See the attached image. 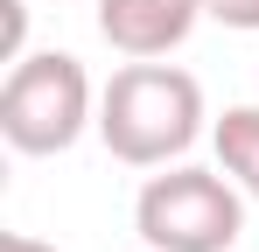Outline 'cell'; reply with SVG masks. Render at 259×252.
I'll use <instances>...</instances> for the list:
<instances>
[{
	"mask_svg": "<svg viewBox=\"0 0 259 252\" xmlns=\"http://www.w3.org/2000/svg\"><path fill=\"white\" fill-rule=\"evenodd\" d=\"M203 84L161 56L126 63L98 84V140L126 168H168L203 140Z\"/></svg>",
	"mask_w": 259,
	"mask_h": 252,
	"instance_id": "1",
	"label": "cell"
},
{
	"mask_svg": "<svg viewBox=\"0 0 259 252\" xmlns=\"http://www.w3.org/2000/svg\"><path fill=\"white\" fill-rule=\"evenodd\" d=\"M98 133V84L70 49H28L0 84V140L14 154H70Z\"/></svg>",
	"mask_w": 259,
	"mask_h": 252,
	"instance_id": "2",
	"label": "cell"
},
{
	"mask_svg": "<svg viewBox=\"0 0 259 252\" xmlns=\"http://www.w3.org/2000/svg\"><path fill=\"white\" fill-rule=\"evenodd\" d=\"M245 189L224 168L168 161L161 175L140 182L133 196V231L147 252H231L245 238Z\"/></svg>",
	"mask_w": 259,
	"mask_h": 252,
	"instance_id": "3",
	"label": "cell"
},
{
	"mask_svg": "<svg viewBox=\"0 0 259 252\" xmlns=\"http://www.w3.org/2000/svg\"><path fill=\"white\" fill-rule=\"evenodd\" d=\"M196 21H203V0H98V35L126 63L175 56L196 35Z\"/></svg>",
	"mask_w": 259,
	"mask_h": 252,
	"instance_id": "4",
	"label": "cell"
},
{
	"mask_svg": "<svg viewBox=\"0 0 259 252\" xmlns=\"http://www.w3.org/2000/svg\"><path fill=\"white\" fill-rule=\"evenodd\" d=\"M210 147H217V168L259 203V105H224V119L210 126Z\"/></svg>",
	"mask_w": 259,
	"mask_h": 252,
	"instance_id": "5",
	"label": "cell"
},
{
	"mask_svg": "<svg viewBox=\"0 0 259 252\" xmlns=\"http://www.w3.org/2000/svg\"><path fill=\"white\" fill-rule=\"evenodd\" d=\"M28 56V0H0V63Z\"/></svg>",
	"mask_w": 259,
	"mask_h": 252,
	"instance_id": "6",
	"label": "cell"
},
{
	"mask_svg": "<svg viewBox=\"0 0 259 252\" xmlns=\"http://www.w3.org/2000/svg\"><path fill=\"white\" fill-rule=\"evenodd\" d=\"M203 14L238 28V35H259V0H203Z\"/></svg>",
	"mask_w": 259,
	"mask_h": 252,
	"instance_id": "7",
	"label": "cell"
},
{
	"mask_svg": "<svg viewBox=\"0 0 259 252\" xmlns=\"http://www.w3.org/2000/svg\"><path fill=\"white\" fill-rule=\"evenodd\" d=\"M0 252H56V245L35 238V231H0Z\"/></svg>",
	"mask_w": 259,
	"mask_h": 252,
	"instance_id": "8",
	"label": "cell"
},
{
	"mask_svg": "<svg viewBox=\"0 0 259 252\" xmlns=\"http://www.w3.org/2000/svg\"><path fill=\"white\" fill-rule=\"evenodd\" d=\"M56 7H63V0H56Z\"/></svg>",
	"mask_w": 259,
	"mask_h": 252,
	"instance_id": "9",
	"label": "cell"
}]
</instances>
